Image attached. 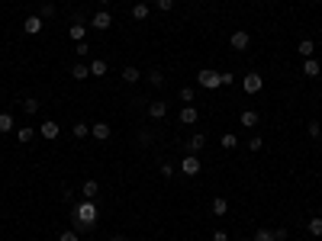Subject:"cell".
Wrapping results in <instances>:
<instances>
[{"label": "cell", "instance_id": "obj_39", "mask_svg": "<svg viewBox=\"0 0 322 241\" xmlns=\"http://www.w3.org/2000/svg\"><path fill=\"white\" fill-rule=\"evenodd\" d=\"M274 241H287V228H274Z\"/></svg>", "mask_w": 322, "mask_h": 241}, {"label": "cell", "instance_id": "obj_12", "mask_svg": "<svg viewBox=\"0 0 322 241\" xmlns=\"http://www.w3.org/2000/svg\"><path fill=\"white\" fill-rule=\"evenodd\" d=\"M297 51H300L303 58H312V55H316V42H312V39H300L297 42Z\"/></svg>", "mask_w": 322, "mask_h": 241}, {"label": "cell", "instance_id": "obj_4", "mask_svg": "<svg viewBox=\"0 0 322 241\" xmlns=\"http://www.w3.org/2000/svg\"><path fill=\"white\" fill-rule=\"evenodd\" d=\"M180 174H187V177L200 174V158H197V154H184V161H180Z\"/></svg>", "mask_w": 322, "mask_h": 241}, {"label": "cell", "instance_id": "obj_38", "mask_svg": "<svg viewBox=\"0 0 322 241\" xmlns=\"http://www.w3.org/2000/svg\"><path fill=\"white\" fill-rule=\"evenodd\" d=\"M213 241H229V235H225L222 228H216V231H213Z\"/></svg>", "mask_w": 322, "mask_h": 241}, {"label": "cell", "instance_id": "obj_21", "mask_svg": "<svg viewBox=\"0 0 322 241\" xmlns=\"http://www.w3.org/2000/svg\"><path fill=\"white\" fill-rule=\"evenodd\" d=\"M132 20H149V7H145L142 0H135V7H132Z\"/></svg>", "mask_w": 322, "mask_h": 241}, {"label": "cell", "instance_id": "obj_9", "mask_svg": "<svg viewBox=\"0 0 322 241\" xmlns=\"http://www.w3.org/2000/svg\"><path fill=\"white\" fill-rule=\"evenodd\" d=\"M90 135H94L97 142H107L110 135H113V129H110V123H94V126H90Z\"/></svg>", "mask_w": 322, "mask_h": 241}, {"label": "cell", "instance_id": "obj_37", "mask_svg": "<svg viewBox=\"0 0 322 241\" xmlns=\"http://www.w3.org/2000/svg\"><path fill=\"white\" fill-rule=\"evenodd\" d=\"M219 77H222V87H229V84H236V77H232V74H229V71H222V74H219Z\"/></svg>", "mask_w": 322, "mask_h": 241}, {"label": "cell", "instance_id": "obj_22", "mask_svg": "<svg viewBox=\"0 0 322 241\" xmlns=\"http://www.w3.org/2000/svg\"><path fill=\"white\" fill-rule=\"evenodd\" d=\"M225 212H229V203H225L222 196H216L213 200V216H225Z\"/></svg>", "mask_w": 322, "mask_h": 241}, {"label": "cell", "instance_id": "obj_5", "mask_svg": "<svg viewBox=\"0 0 322 241\" xmlns=\"http://www.w3.org/2000/svg\"><path fill=\"white\" fill-rule=\"evenodd\" d=\"M110 23H113L110 10H97V13L90 16V26H94V29H100V32H107V29H110Z\"/></svg>", "mask_w": 322, "mask_h": 241}, {"label": "cell", "instance_id": "obj_33", "mask_svg": "<svg viewBox=\"0 0 322 241\" xmlns=\"http://www.w3.org/2000/svg\"><path fill=\"white\" fill-rule=\"evenodd\" d=\"M155 4V10H161V13H168L171 7H174V0H152Z\"/></svg>", "mask_w": 322, "mask_h": 241}, {"label": "cell", "instance_id": "obj_14", "mask_svg": "<svg viewBox=\"0 0 322 241\" xmlns=\"http://www.w3.org/2000/svg\"><path fill=\"white\" fill-rule=\"evenodd\" d=\"M87 68H90V77H103V74L110 71V68H107V62H103V58H94V62L87 65Z\"/></svg>", "mask_w": 322, "mask_h": 241}, {"label": "cell", "instance_id": "obj_43", "mask_svg": "<svg viewBox=\"0 0 322 241\" xmlns=\"http://www.w3.org/2000/svg\"><path fill=\"white\" fill-rule=\"evenodd\" d=\"M97 4H100V7H107V4H110V0H97Z\"/></svg>", "mask_w": 322, "mask_h": 241}, {"label": "cell", "instance_id": "obj_40", "mask_svg": "<svg viewBox=\"0 0 322 241\" xmlns=\"http://www.w3.org/2000/svg\"><path fill=\"white\" fill-rule=\"evenodd\" d=\"M42 16H55V7H52V4H42Z\"/></svg>", "mask_w": 322, "mask_h": 241}, {"label": "cell", "instance_id": "obj_23", "mask_svg": "<svg viewBox=\"0 0 322 241\" xmlns=\"http://www.w3.org/2000/svg\"><path fill=\"white\" fill-rule=\"evenodd\" d=\"M306 231L319 238V235H322V216H312V219H309V225H306Z\"/></svg>", "mask_w": 322, "mask_h": 241}, {"label": "cell", "instance_id": "obj_10", "mask_svg": "<svg viewBox=\"0 0 322 241\" xmlns=\"http://www.w3.org/2000/svg\"><path fill=\"white\" fill-rule=\"evenodd\" d=\"M149 116L152 119H164V116H168V103H164V100H152L149 103Z\"/></svg>", "mask_w": 322, "mask_h": 241}, {"label": "cell", "instance_id": "obj_30", "mask_svg": "<svg viewBox=\"0 0 322 241\" xmlns=\"http://www.w3.org/2000/svg\"><path fill=\"white\" fill-rule=\"evenodd\" d=\"M180 100H184V103H194V100H197V90H194V87H180Z\"/></svg>", "mask_w": 322, "mask_h": 241}, {"label": "cell", "instance_id": "obj_32", "mask_svg": "<svg viewBox=\"0 0 322 241\" xmlns=\"http://www.w3.org/2000/svg\"><path fill=\"white\" fill-rule=\"evenodd\" d=\"M219 142H222V148H236V145H239V139H236V135H232V132H225Z\"/></svg>", "mask_w": 322, "mask_h": 241}, {"label": "cell", "instance_id": "obj_41", "mask_svg": "<svg viewBox=\"0 0 322 241\" xmlns=\"http://www.w3.org/2000/svg\"><path fill=\"white\" fill-rule=\"evenodd\" d=\"M161 177H174V167L171 164H161Z\"/></svg>", "mask_w": 322, "mask_h": 241}, {"label": "cell", "instance_id": "obj_25", "mask_svg": "<svg viewBox=\"0 0 322 241\" xmlns=\"http://www.w3.org/2000/svg\"><path fill=\"white\" fill-rule=\"evenodd\" d=\"M13 129V116L10 113H0V135H7Z\"/></svg>", "mask_w": 322, "mask_h": 241}, {"label": "cell", "instance_id": "obj_11", "mask_svg": "<svg viewBox=\"0 0 322 241\" xmlns=\"http://www.w3.org/2000/svg\"><path fill=\"white\" fill-rule=\"evenodd\" d=\"M23 29L29 32V36H39V32H42V16H26V20H23Z\"/></svg>", "mask_w": 322, "mask_h": 241}, {"label": "cell", "instance_id": "obj_44", "mask_svg": "<svg viewBox=\"0 0 322 241\" xmlns=\"http://www.w3.org/2000/svg\"><path fill=\"white\" fill-rule=\"evenodd\" d=\"M319 209H322V203H319Z\"/></svg>", "mask_w": 322, "mask_h": 241}, {"label": "cell", "instance_id": "obj_19", "mask_svg": "<svg viewBox=\"0 0 322 241\" xmlns=\"http://www.w3.org/2000/svg\"><path fill=\"white\" fill-rule=\"evenodd\" d=\"M68 36H71L74 42H84V23H81V20H74V23H71V29H68Z\"/></svg>", "mask_w": 322, "mask_h": 241}, {"label": "cell", "instance_id": "obj_16", "mask_svg": "<svg viewBox=\"0 0 322 241\" xmlns=\"http://www.w3.org/2000/svg\"><path fill=\"white\" fill-rule=\"evenodd\" d=\"M71 77L74 81H87V77H90V68H87L84 62H77V65H71Z\"/></svg>", "mask_w": 322, "mask_h": 241}, {"label": "cell", "instance_id": "obj_31", "mask_svg": "<svg viewBox=\"0 0 322 241\" xmlns=\"http://www.w3.org/2000/svg\"><path fill=\"white\" fill-rule=\"evenodd\" d=\"M149 84H152V87H161V84H164V74H161V71H149Z\"/></svg>", "mask_w": 322, "mask_h": 241}, {"label": "cell", "instance_id": "obj_2", "mask_svg": "<svg viewBox=\"0 0 322 241\" xmlns=\"http://www.w3.org/2000/svg\"><path fill=\"white\" fill-rule=\"evenodd\" d=\"M197 84L203 90H216V87H222V77L219 71H197Z\"/></svg>", "mask_w": 322, "mask_h": 241}, {"label": "cell", "instance_id": "obj_3", "mask_svg": "<svg viewBox=\"0 0 322 241\" xmlns=\"http://www.w3.org/2000/svg\"><path fill=\"white\" fill-rule=\"evenodd\" d=\"M261 87H264V77H261L258 71H248L245 77H242V90L245 93H258Z\"/></svg>", "mask_w": 322, "mask_h": 241}, {"label": "cell", "instance_id": "obj_28", "mask_svg": "<svg viewBox=\"0 0 322 241\" xmlns=\"http://www.w3.org/2000/svg\"><path fill=\"white\" fill-rule=\"evenodd\" d=\"M16 139H20L23 145H26V142H32V126H23L20 132H16Z\"/></svg>", "mask_w": 322, "mask_h": 241}, {"label": "cell", "instance_id": "obj_6", "mask_svg": "<svg viewBox=\"0 0 322 241\" xmlns=\"http://www.w3.org/2000/svg\"><path fill=\"white\" fill-rule=\"evenodd\" d=\"M229 45L236 48V51H245L251 45V36H248L245 29H236V32H232V39H229Z\"/></svg>", "mask_w": 322, "mask_h": 241}, {"label": "cell", "instance_id": "obj_26", "mask_svg": "<svg viewBox=\"0 0 322 241\" xmlns=\"http://www.w3.org/2000/svg\"><path fill=\"white\" fill-rule=\"evenodd\" d=\"M71 132H74V139H87V135H90V126H87V123H74Z\"/></svg>", "mask_w": 322, "mask_h": 241}, {"label": "cell", "instance_id": "obj_24", "mask_svg": "<svg viewBox=\"0 0 322 241\" xmlns=\"http://www.w3.org/2000/svg\"><path fill=\"white\" fill-rule=\"evenodd\" d=\"M23 109H26L29 116H36V113H39V100H36V97H26V100H23Z\"/></svg>", "mask_w": 322, "mask_h": 241}, {"label": "cell", "instance_id": "obj_7", "mask_svg": "<svg viewBox=\"0 0 322 241\" xmlns=\"http://www.w3.org/2000/svg\"><path fill=\"white\" fill-rule=\"evenodd\" d=\"M39 132H42V139H49V142H55V139H58V135H62V126H58V123H55V119H45V123H42V129H39Z\"/></svg>", "mask_w": 322, "mask_h": 241}, {"label": "cell", "instance_id": "obj_20", "mask_svg": "<svg viewBox=\"0 0 322 241\" xmlns=\"http://www.w3.org/2000/svg\"><path fill=\"white\" fill-rule=\"evenodd\" d=\"M139 77H142V71H139V68H132V65L123 68V81H126V84H139Z\"/></svg>", "mask_w": 322, "mask_h": 241}, {"label": "cell", "instance_id": "obj_36", "mask_svg": "<svg viewBox=\"0 0 322 241\" xmlns=\"http://www.w3.org/2000/svg\"><path fill=\"white\" fill-rule=\"evenodd\" d=\"M74 51H77V55H81V58H84V55H87V51H90V45H87V39H84V42H77V45H74Z\"/></svg>", "mask_w": 322, "mask_h": 241}, {"label": "cell", "instance_id": "obj_35", "mask_svg": "<svg viewBox=\"0 0 322 241\" xmlns=\"http://www.w3.org/2000/svg\"><path fill=\"white\" fill-rule=\"evenodd\" d=\"M306 132L312 135V139H322V126H319V123H309V126H306Z\"/></svg>", "mask_w": 322, "mask_h": 241}, {"label": "cell", "instance_id": "obj_18", "mask_svg": "<svg viewBox=\"0 0 322 241\" xmlns=\"http://www.w3.org/2000/svg\"><path fill=\"white\" fill-rule=\"evenodd\" d=\"M81 193H84V200H94V196L100 193V184L97 180H84V187H81Z\"/></svg>", "mask_w": 322, "mask_h": 241}, {"label": "cell", "instance_id": "obj_29", "mask_svg": "<svg viewBox=\"0 0 322 241\" xmlns=\"http://www.w3.org/2000/svg\"><path fill=\"white\" fill-rule=\"evenodd\" d=\"M264 148V139H261V135H251L248 139V151H261Z\"/></svg>", "mask_w": 322, "mask_h": 241}, {"label": "cell", "instance_id": "obj_15", "mask_svg": "<svg viewBox=\"0 0 322 241\" xmlns=\"http://www.w3.org/2000/svg\"><path fill=\"white\" fill-rule=\"evenodd\" d=\"M303 74H306V77H319L322 74V68H319L316 58H306V62H303Z\"/></svg>", "mask_w": 322, "mask_h": 241}, {"label": "cell", "instance_id": "obj_1", "mask_svg": "<svg viewBox=\"0 0 322 241\" xmlns=\"http://www.w3.org/2000/svg\"><path fill=\"white\" fill-rule=\"evenodd\" d=\"M97 219H100V209H97V203L94 200H81L71 209V225L74 231H90V228H97Z\"/></svg>", "mask_w": 322, "mask_h": 241}, {"label": "cell", "instance_id": "obj_34", "mask_svg": "<svg viewBox=\"0 0 322 241\" xmlns=\"http://www.w3.org/2000/svg\"><path fill=\"white\" fill-rule=\"evenodd\" d=\"M58 241H81V238H77V231H74V228H65L62 235H58Z\"/></svg>", "mask_w": 322, "mask_h": 241}, {"label": "cell", "instance_id": "obj_42", "mask_svg": "<svg viewBox=\"0 0 322 241\" xmlns=\"http://www.w3.org/2000/svg\"><path fill=\"white\" fill-rule=\"evenodd\" d=\"M113 241H126V238H123V235H113Z\"/></svg>", "mask_w": 322, "mask_h": 241}, {"label": "cell", "instance_id": "obj_27", "mask_svg": "<svg viewBox=\"0 0 322 241\" xmlns=\"http://www.w3.org/2000/svg\"><path fill=\"white\" fill-rule=\"evenodd\" d=\"M251 241H274V231H271V228H258Z\"/></svg>", "mask_w": 322, "mask_h": 241}, {"label": "cell", "instance_id": "obj_13", "mask_svg": "<svg viewBox=\"0 0 322 241\" xmlns=\"http://www.w3.org/2000/svg\"><path fill=\"white\" fill-rule=\"evenodd\" d=\"M206 145V135L203 132H197V135H190V142H187V154H197L200 148Z\"/></svg>", "mask_w": 322, "mask_h": 241}, {"label": "cell", "instance_id": "obj_8", "mask_svg": "<svg viewBox=\"0 0 322 241\" xmlns=\"http://www.w3.org/2000/svg\"><path fill=\"white\" fill-rule=\"evenodd\" d=\"M197 119H200V113H197V106H194V103H184V109H180L177 123H187V126H194Z\"/></svg>", "mask_w": 322, "mask_h": 241}, {"label": "cell", "instance_id": "obj_17", "mask_svg": "<svg viewBox=\"0 0 322 241\" xmlns=\"http://www.w3.org/2000/svg\"><path fill=\"white\" fill-rule=\"evenodd\" d=\"M258 119H261V116L255 113V109H245V113H242V116H239V123H242V126H245V129H255V126H258Z\"/></svg>", "mask_w": 322, "mask_h": 241}]
</instances>
